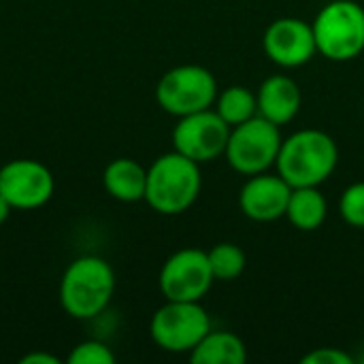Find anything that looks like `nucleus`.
Listing matches in <instances>:
<instances>
[{"instance_id": "f257e3e1", "label": "nucleus", "mask_w": 364, "mask_h": 364, "mask_svg": "<svg viewBox=\"0 0 364 364\" xmlns=\"http://www.w3.org/2000/svg\"><path fill=\"white\" fill-rule=\"evenodd\" d=\"M339 164L335 139L320 128H303L282 141L277 173L292 188H320Z\"/></svg>"}, {"instance_id": "f03ea898", "label": "nucleus", "mask_w": 364, "mask_h": 364, "mask_svg": "<svg viewBox=\"0 0 364 364\" xmlns=\"http://www.w3.org/2000/svg\"><path fill=\"white\" fill-rule=\"evenodd\" d=\"M200 188V164L173 149L147 168L145 203L160 215H181L196 203Z\"/></svg>"}, {"instance_id": "7ed1b4c3", "label": "nucleus", "mask_w": 364, "mask_h": 364, "mask_svg": "<svg viewBox=\"0 0 364 364\" xmlns=\"http://www.w3.org/2000/svg\"><path fill=\"white\" fill-rule=\"evenodd\" d=\"M115 292L113 267L100 256H81L73 260L60 282V305L75 320L100 316Z\"/></svg>"}, {"instance_id": "20e7f679", "label": "nucleus", "mask_w": 364, "mask_h": 364, "mask_svg": "<svg viewBox=\"0 0 364 364\" xmlns=\"http://www.w3.org/2000/svg\"><path fill=\"white\" fill-rule=\"evenodd\" d=\"M311 26L318 53L331 62H350L364 51V9L354 0H331Z\"/></svg>"}, {"instance_id": "39448f33", "label": "nucleus", "mask_w": 364, "mask_h": 364, "mask_svg": "<svg viewBox=\"0 0 364 364\" xmlns=\"http://www.w3.org/2000/svg\"><path fill=\"white\" fill-rule=\"evenodd\" d=\"M215 75L200 64H181L166 70L156 85V100L173 117L211 109L218 98Z\"/></svg>"}, {"instance_id": "423d86ee", "label": "nucleus", "mask_w": 364, "mask_h": 364, "mask_svg": "<svg viewBox=\"0 0 364 364\" xmlns=\"http://www.w3.org/2000/svg\"><path fill=\"white\" fill-rule=\"evenodd\" d=\"M282 141L284 136L279 132V126L271 124L260 115H254L252 119L230 128L224 156L232 171L252 177L258 173H267L271 166H275Z\"/></svg>"}, {"instance_id": "0eeeda50", "label": "nucleus", "mask_w": 364, "mask_h": 364, "mask_svg": "<svg viewBox=\"0 0 364 364\" xmlns=\"http://www.w3.org/2000/svg\"><path fill=\"white\" fill-rule=\"evenodd\" d=\"M211 331V318L198 301H166L149 322L154 343L168 354H190Z\"/></svg>"}, {"instance_id": "6e6552de", "label": "nucleus", "mask_w": 364, "mask_h": 364, "mask_svg": "<svg viewBox=\"0 0 364 364\" xmlns=\"http://www.w3.org/2000/svg\"><path fill=\"white\" fill-rule=\"evenodd\" d=\"M215 277L205 250L183 247L166 258L160 269L158 286L166 301H203Z\"/></svg>"}, {"instance_id": "1a4fd4ad", "label": "nucleus", "mask_w": 364, "mask_h": 364, "mask_svg": "<svg viewBox=\"0 0 364 364\" xmlns=\"http://www.w3.org/2000/svg\"><path fill=\"white\" fill-rule=\"evenodd\" d=\"M230 136V126L213 109H205L186 117H179L173 128V149L186 158L207 164L224 156Z\"/></svg>"}, {"instance_id": "9d476101", "label": "nucleus", "mask_w": 364, "mask_h": 364, "mask_svg": "<svg viewBox=\"0 0 364 364\" xmlns=\"http://www.w3.org/2000/svg\"><path fill=\"white\" fill-rule=\"evenodd\" d=\"M53 173L38 160L19 158L0 168V194L13 209L32 211L53 196Z\"/></svg>"}, {"instance_id": "9b49d317", "label": "nucleus", "mask_w": 364, "mask_h": 364, "mask_svg": "<svg viewBox=\"0 0 364 364\" xmlns=\"http://www.w3.org/2000/svg\"><path fill=\"white\" fill-rule=\"evenodd\" d=\"M262 49L279 68H301L318 53L314 26L299 17H279L267 26Z\"/></svg>"}, {"instance_id": "f8f14e48", "label": "nucleus", "mask_w": 364, "mask_h": 364, "mask_svg": "<svg viewBox=\"0 0 364 364\" xmlns=\"http://www.w3.org/2000/svg\"><path fill=\"white\" fill-rule=\"evenodd\" d=\"M292 186L277 173H258L247 177L239 192V209L252 222H275L286 218Z\"/></svg>"}, {"instance_id": "ddd939ff", "label": "nucleus", "mask_w": 364, "mask_h": 364, "mask_svg": "<svg viewBox=\"0 0 364 364\" xmlns=\"http://www.w3.org/2000/svg\"><path fill=\"white\" fill-rule=\"evenodd\" d=\"M256 100H258V115L282 128L299 115L303 94L292 77L271 75L260 83L256 92Z\"/></svg>"}, {"instance_id": "4468645a", "label": "nucleus", "mask_w": 364, "mask_h": 364, "mask_svg": "<svg viewBox=\"0 0 364 364\" xmlns=\"http://www.w3.org/2000/svg\"><path fill=\"white\" fill-rule=\"evenodd\" d=\"M102 186L107 194L119 203L145 200L147 168L132 158H117L107 164L102 173Z\"/></svg>"}, {"instance_id": "2eb2a0df", "label": "nucleus", "mask_w": 364, "mask_h": 364, "mask_svg": "<svg viewBox=\"0 0 364 364\" xmlns=\"http://www.w3.org/2000/svg\"><path fill=\"white\" fill-rule=\"evenodd\" d=\"M194 364H243L247 360L245 341L230 331H209L190 352Z\"/></svg>"}, {"instance_id": "dca6fc26", "label": "nucleus", "mask_w": 364, "mask_h": 364, "mask_svg": "<svg viewBox=\"0 0 364 364\" xmlns=\"http://www.w3.org/2000/svg\"><path fill=\"white\" fill-rule=\"evenodd\" d=\"M328 215V203L320 188H292L286 220L303 232L318 230Z\"/></svg>"}, {"instance_id": "f3484780", "label": "nucleus", "mask_w": 364, "mask_h": 364, "mask_svg": "<svg viewBox=\"0 0 364 364\" xmlns=\"http://www.w3.org/2000/svg\"><path fill=\"white\" fill-rule=\"evenodd\" d=\"M215 111L230 128L239 126V124L252 119L254 115H258L256 92H252L245 85H228L218 92Z\"/></svg>"}, {"instance_id": "a211bd4d", "label": "nucleus", "mask_w": 364, "mask_h": 364, "mask_svg": "<svg viewBox=\"0 0 364 364\" xmlns=\"http://www.w3.org/2000/svg\"><path fill=\"white\" fill-rule=\"evenodd\" d=\"M211 273L215 282H235L243 275L247 267V256L237 243H218L207 252Z\"/></svg>"}, {"instance_id": "6ab92c4d", "label": "nucleus", "mask_w": 364, "mask_h": 364, "mask_svg": "<svg viewBox=\"0 0 364 364\" xmlns=\"http://www.w3.org/2000/svg\"><path fill=\"white\" fill-rule=\"evenodd\" d=\"M339 215L352 228H364V181H356L341 192Z\"/></svg>"}, {"instance_id": "aec40b11", "label": "nucleus", "mask_w": 364, "mask_h": 364, "mask_svg": "<svg viewBox=\"0 0 364 364\" xmlns=\"http://www.w3.org/2000/svg\"><path fill=\"white\" fill-rule=\"evenodd\" d=\"M68 363L70 364H113L115 356L111 352L109 346H105L102 341H83L79 346L73 348V352L68 354Z\"/></svg>"}, {"instance_id": "412c9836", "label": "nucleus", "mask_w": 364, "mask_h": 364, "mask_svg": "<svg viewBox=\"0 0 364 364\" xmlns=\"http://www.w3.org/2000/svg\"><path fill=\"white\" fill-rule=\"evenodd\" d=\"M303 364H354L356 358L339 348H318L303 356Z\"/></svg>"}, {"instance_id": "4be33fe9", "label": "nucleus", "mask_w": 364, "mask_h": 364, "mask_svg": "<svg viewBox=\"0 0 364 364\" xmlns=\"http://www.w3.org/2000/svg\"><path fill=\"white\" fill-rule=\"evenodd\" d=\"M21 364H60V358H55V356H51V354H47V352H32V354H28V356H23Z\"/></svg>"}, {"instance_id": "5701e85b", "label": "nucleus", "mask_w": 364, "mask_h": 364, "mask_svg": "<svg viewBox=\"0 0 364 364\" xmlns=\"http://www.w3.org/2000/svg\"><path fill=\"white\" fill-rule=\"evenodd\" d=\"M11 209H13V207H11V205L6 203V198L0 194V226H2V224L9 220V215H11Z\"/></svg>"}]
</instances>
